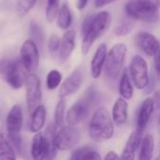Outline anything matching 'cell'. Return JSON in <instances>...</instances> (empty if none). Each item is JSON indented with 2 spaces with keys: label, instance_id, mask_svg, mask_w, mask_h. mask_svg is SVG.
<instances>
[{
  "label": "cell",
  "instance_id": "obj_21",
  "mask_svg": "<svg viewBox=\"0 0 160 160\" xmlns=\"http://www.w3.org/2000/svg\"><path fill=\"white\" fill-rule=\"evenodd\" d=\"M46 108L43 105H39L36 110L32 112L31 124H30V130L34 133L39 132L45 124L46 121Z\"/></svg>",
  "mask_w": 160,
  "mask_h": 160
},
{
  "label": "cell",
  "instance_id": "obj_8",
  "mask_svg": "<svg viewBox=\"0 0 160 160\" xmlns=\"http://www.w3.org/2000/svg\"><path fill=\"white\" fill-rule=\"evenodd\" d=\"M20 60L27 72L33 73L37 70L39 63V52L38 44L31 38L22 43L20 51Z\"/></svg>",
  "mask_w": 160,
  "mask_h": 160
},
{
  "label": "cell",
  "instance_id": "obj_10",
  "mask_svg": "<svg viewBox=\"0 0 160 160\" xmlns=\"http://www.w3.org/2000/svg\"><path fill=\"white\" fill-rule=\"evenodd\" d=\"M130 75L134 85L138 89H144L149 82L148 66L143 57L135 55L130 63Z\"/></svg>",
  "mask_w": 160,
  "mask_h": 160
},
{
  "label": "cell",
  "instance_id": "obj_7",
  "mask_svg": "<svg viewBox=\"0 0 160 160\" xmlns=\"http://www.w3.org/2000/svg\"><path fill=\"white\" fill-rule=\"evenodd\" d=\"M128 48L124 43H117L107 53L105 62V74L110 81H116L122 72Z\"/></svg>",
  "mask_w": 160,
  "mask_h": 160
},
{
  "label": "cell",
  "instance_id": "obj_27",
  "mask_svg": "<svg viewBox=\"0 0 160 160\" xmlns=\"http://www.w3.org/2000/svg\"><path fill=\"white\" fill-rule=\"evenodd\" d=\"M62 82V74L56 69L51 70L46 78V85L49 90L56 89Z\"/></svg>",
  "mask_w": 160,
  "mask_h": 160
},
{
  "label": "cell",
  "instance_id": "obj_29",
  "mask_svg": "<svg viewBox=\"0 0 160 160\" xmlns=\"http://www.w3.org/2000/svg\"><path fill=\"white\" fill-rule=\"evenodd\" d=\"M65 109H66V102L64 98H61V100L58 101L55 111H54V124L57 128L62 127L64 123V117H65Z\"/></svg>",
  "mask_w": 160,
  "mask_h": 160
},
{
  "label": "cell",
  "instance_id": "obj_35",
  "mask_svg": "<svg viewBox=\"0 0 160 160\" xmlns=\"http://www.w3.org/2000/svg\"><path fill=\"white\" fill-rule=\"evenodd\" d=\"M115 1H118V0H95V6H96V8H102L104 6L113 3Z\"/></svg>",
  "mask_w": 160,
  "mask_h": 160
},
{
  "label": "cell",
  "instance_id": "obj_39",
  "mask_svg": "<svg viewBox=\"0 0 160 160\" xmlns=\"http://www.w3.org/2000/svg\"><path fill=\"white\" fill-rule=\"evenodd\" d=\"M159 125H160V115H159Z\"/></svg>",
  "mask_w": 160,
  "mask_h": 160
},
{
  "label": "cell",
  "instance_id": "obj_12",
  "mask_svg": "<svg viewBox=\"0 0 160 160\" xmlns=\"http://www.w3.org/2000/svg\"><path fill=\"white\" fill-rule=\"evenodd\" d=\"M80 140L79 131L71 126H65L60 128L55 136V143L58 150L68 151L73 148Z\"/></svg>",
  "mask_w": 160,
  "mask_h": 160
},
{
  "label": "cell",
  "instance_id": "obj_26",
  "mask_svg": "<svg viewBox=\"0 0 160 160\" xmlns=\"http://www.w3.org/2000/svg\"><path fill=\"white\" fill-rule=\"evenodd\" d=\"M154 147H155V142H154V138L151 135L145 136L141 144V151H140V156L138 160H151L154 153Z\"/></svg>",
  "mask_w": 160,
  "mask_h": 160
},
{
  "label": "cell",
  "instance_id": "obj_11",
  "mask_svg": "<svg viewBox=\"0 0 160 160\" xmlns=\"http://www.w3.org/2000/svg\"><path fill=\"white\" fill-rule=\"evenodd\" d=\"M83 80H84V69L82 67H78L71 72V74L62 83L58 92V97L60 98H65L70 95L75 94L82 86Z\"/></svg>",
  "mask_w": 160,
  "mask_h": 160
},
{
  "label": "cell",
  "instance_id": "obj_24",
  "mask_svg": "<svg viewBox=\"0 0 160 160\" xmlns=\"http://www.w3.org/2000/svg\"><path fill=\"white\" fill-rule=\"evenodd\" d=\"M119 93L121 97L125 99H130L133 96L134 90L129 78L128 71L125 69L122 73L120 82H119Z\"/></svg>",
  "mask_w": 160,
  "mask_h": 160
},
{
  "label": "cell",
  "instance_id": "obj_30",
  "mask_svg": "<svg viewBox=\"0 0 160 160\" xmlns=\"http://www.w3.org/2000/svg\"><path fill=\"white\" fill-rule=\"evenodd\" d=\"M134 28V22L132 20H126L119 23L115 27V35L118 37H124L128 35Z\"/></svg>",
  "mask_w": 160,
  "mask_h": 160
},
{
  "label": "cell",
  "instance_id": "obj_34",
  "mask_svg": "<svg viewBox=\"0 0 160 160\" xmlns=\"http://www.w3.org/2000/svg\"><path fill=\"white\" fill-rule=\"evenodd\" d=\"M155 69L157 74L160 76V40H159V48L155 54Z\"/></svg>",
  "mask_w": 160,
  "mask_h": 160
},
{
  "label": "cell",
  "instance_id": "obj_23",
  "mask_svg": "<svg viewBox=\"0 0 160 160\" xmlns=\"http://www.w3.org/2000/svg\"><path fill=\"white\" fill-rule=\"evenodd\" d=\"M0 160H16V154L8 138L0 132Z\"/></svg>",
  "mask_w": 160,
  "mask_h": 160
},
{
  "label": "cell",
  "instance_id": "obj_32",
  "mask_svg": "<svg viewBox=\"0 0 160 160\" xmlns=\"http://www.w3.org/2000/svg\"><path fill=\"white\" fill-rule=\"evenodd\" d=\"M38 0H18L17 10L20 15H25L37 3Z\"/></svg>",
  "mask_w": 160,
  "mask_h": 160
},
{
  "label": "cell",
  "instance_id": "obj_5",
  "mask_svg": "<svg viewBox=\"0 0 160 160\" xmlns=\"http://www.w3.org/2000/svg\"><path fill=\"white\" fill-rule=\"evenodd\" d=\"M27 71L20 59L0 60V78L13 89H20L27 78Z\"/></svg>",
  "mask_w": 160,
  "mask_h": 160
},
{
  "label": "cell",
  "instance_id": "obj_28",
  "mask_svg": "<svg viewBox=\"0 0 160 160\" xmlns=\"http://www.w3.org/2000/svg\"><path fill=\"white\" fill-rule=\"evenodd\" d=\"M60 8V0H47L46 18L50 22H52L58 14Z\"/></svg>",
  "mask_w": 160,
  "mask_h": 160
},
{
  "label": "cell",
  "instance_id": "obj_1",
  "mask_svg": "<svg viewBox=\"0 0 160 160\" xmlns=\"http://www.w3.org/2000/svg\"><path fill=\"white\" fill-rule=\"evenodd\" d=\"M112 15L108 11H100L95 15H87L82 24V52L88 53L93 44L109 29Z\"/></svg>",
  "mask_w": 160,
  "mask_h": 160
},
{
  "label": "cell",
  "instance_id": "obj_18",
  "mask_svg": "<svg viewBox=\"0 0 160 160\" xmlns=\"http://www.w3.org/2000/svg\"><path fill=\"white\" fill-rule=\"evenodd\" d=\"M48 152V144L44 134L36 133L32 140L31 156L34 160H43Z\"/></svg>",
  "mask_w": 160,
  "mask_h": 160
},
{
  "label": "cell",
  "instance_id": "obj_25",
  "mask_svg": "<svg viewBox=\"0 0 160 160\" xmlns=\"http://www.w3.org/2000/svg\"><path fill=\"white\" fill-rule=\"evenodd\" d=\"M56 20H57V25L61 29L67 30L70 27L72 22V15L68 4L65 3L60 7Z\"/></svg>",
  "mask_w": 160,
  "mask_h": 160
},
{
  "label": "cell",
  "instance_id": "obj_4",
  "mask_svg": "<svg viewBox=\"0 0 160 160\" xmlns=\"http://www.w3.org/2000/svg\"><path fill=\"white\" fill-rule=\"evenodd\" d=\"M113 123L108 110L98 108L93 113L89 124V135L97 142L110 140L113 135Z\"/></svg>",
  "mask_w": 160,
  "mask_h": 160
},
{
  "label": "cell",
  "instance_id": "obj_14",
  "mask_svg": "<svg viewBox=\"0 0 160 160\" xmlns=\"http://www.w3.org/2000/svg\"><path fill=\"white\" fill-rule=\"evenodd\" d=\"M155 109V102L153 98H147L141 105L138 116H137V129L140 132H143L147 125L150 122L152 114Z\"/></svg>",
  "mask_w": 160,
  "mask_h": 160
},
{
  "label": "cell",
  "instance_id": "obj_33",
  "mask_svg": "<svg viewBox=\"0 0 160 160\" xmlns=\"http://www.w3.org/2000/svg\"><path fill=\"white\" fill-rule=\"evenodd\" d=\"M60 43H61V39L59 38V37L56 34L52 35L51 38H49L48 49H49V52L52 55L58 54V52H59V49H60Z\"/></svg>",
  "mask_w": 160,
  "mask_h": 160
},
{
  "label": "cell",
  "instance_id": "obj_9",
  "mask_svg": "<svg viewBox=\"0 0 160 160\" xmlns=\"http://www.w3.org/2000/svg\"><path fill=\"white\" fill-rule=\"evenodd\" d=\"M25 91H26V103L28 111L32 113L36 108L40 105L42 92H41V82L39 78L34 74L30 73L27 75L25 80Z\"/></svg>",
  "mask_w": 160,
  "mask_h": 160
},
{
  "label": "cell",
  "instance_id": "obj_19",
  "mask_svg": "<svg viewBox=\"0 0 160 160\" xmlns=\"http://www.w3.org/2000/svg\"><path fill=\"white\" fill-rule=\"evenodd\" d=\"M57 127L54 123H52L48 126L45 131V138L48 144V152L43 160H54L57 156V146L55 143V136H56Z\"/></svg>",
  "mask_w": 160,
  "mask_h": 160
},
{
  "label": "cell",
  "instance_id": "obj_20",
  "mask_svg": "<svg viewBox=\"0 0 160 160\" xmlns=\"http://www.w3.org/2000/svg\"><path fill=\"white\" fill-rule=\"evenodd\" d=\"M128 103L125 98H118L112 107V121L116 125H123L128 120Z\"/></svg>",
  "mask_w": 160,
  "mask_h": 160
},
{
  "label": "cell",
  "instance_id": "obj_38",
  "mask_svg": "<svg viewBox=\"0 0 160 160\" xmlns=\"http://www.w3.org/2000/svg\"><path fill=\"white\" fill-rule=\"evenodd\" d=\"M156 160H160V155L159 156H158V158H157V159Z\"/></svg>",
  "mask_w": 160,
  "mask_h": 160
},
{
  "label": "cell",
  "instance_id": "obj_17",
  "mask_svg": "<svg viewBox=\"0 0 160 160\" xmlns=\"http://www.w3.org/2000/svg\"><path fill=\"white\" fill-rule=\"evenodd\" d=\"M142 132L136 130L128 138L123 150L121 160H135L136 152L142 144Z\"/></svg>",
  "mask_w": 160,
  "mask_h": 160
},
{
  "label": "cell",
  "instance_id": "obj_13",
  "mask_svg": "<svg viewBox=\"0 0 160 160\" xmlns=\"http://www.w3.org/2000/svg\"><path fill=\"white\" fill-rule=\"evenodd\" d=\"M137 44L140 49L148 56H155L158 48L159 40L148 32H140L136 37Z\"/></svg>",
  "mask_w": 160,
  "mask_h": 160
},
{
  "label": "cell",
  "instance_id": "obj_36",
  "mask_svg": "<svg viewBox=\"0 0 160 160\" xmlns=\"http://www.w3.org/2000/svg\"><path fill=\"white\" fill-rule=\"evenodd\" d=\"M104 160H121V158L118 157V155H117L115 152L111 151V152H109V153L106 155L105 159Z\"/></svg>",
  "mask_w": 160,
  "mask_h": 160
},
{
  "label": "cell",
  "instance_id": "obj_37",
  "mask_svg": "<svg viewBox=\"0 0 160 160\" xmlns=\"http://www.w3.org/2000/svg\"><path fill=\"white\" fill-rule=\"evenodd\" d=\"M88 2H89V0H78L77 1V7H78V8L79 9H83L87 6Z\"/></svg>",
  "mask_w": 160,
  "mask_h": 160
},
{
  "label": "cell",
  "instance_id": "obj_31",
  "mask_svg": "<svg viewBox=\"0 0 160 160\" xmlns=\"http://www.w3.org/2000/svg\"><path fill=\"white\" fill-rule=\"evenodd\" d=\"M29 31H30V35L33 38H31L32 40H37V42H42V40L44 39V34L42 29L39 27V25L38 23H36L34 21L31 22L30 25H29Z\"/></svg>",
  "mask_w": 160,
  "mask_h": 160
},
{
  "label": "cell",
  "instance_id": "obj_6",
  "mask_svg": "<svg viewBox=\"0 0 160 160\" xmlns=\"http://www.w3.org/2000/svg\"><path fill=\"white\" fill-rule=\"evenodd\" d=\"M23 124V114L22 109L20 105L16 104L12 106L9 110L7 119H6V127L8 131V138L14 146V148L21 153L22 152V135L21 131Z\"/></svg>",
  "mask_w": 160,
  "mask_h": 160
},
{
  "label": "cell",
  "instance_id": "obj_15",
  "mask_svg": "<svg viewBox=\"0 0 160 160\" xmlns=\"http://www.w3.org/2000/svg\"><path fill=\"white\" fill-rule=\"evenodd\" d=\"M76 33L74 30H68L61 38L60 49L58 52V58L60 63H65L71 56L75 49Z\"/></svg>",
  "mask_w": 160,
  "mask_h": 160
},
{
  "label": "cell",
  "instance_id": "obj_22",
  "mask_svg": "<svg viewBox=\"0 0 160 160\" xmlns=\"http://www.w3.org/2000/svg\"><path fill=\"white\" fill-rule=\"evenodd\" d=\"M68 160H101V157L92 146H83L75 150Z\"/></svg>",
  "mask_w": 160,
  "mask_h": 160
},
{
  "label": "cell",
  "instance_id": "obj_3",
  "mask_svg": "<svg viewBox=\"0 0 160 160\" xmlns=\"http://www.w3.org/2000/svg\"><path fill=\"white\" fill-rule=\"evenodd\" d=\"M160 0H128L125 11L132 20L153 23L159 18Z\"/></svg>",
  "mask_w": 160,
  "mask_h": 160
},
{
  "label": "cell",
  "instance_id": "obj_16",
  "mask_svg": "<svg viewBox=\"0 0 160 160\" xmlns=\"http://www.w3.org/2000/svg\"><path fill=\"white\" fill-rule=\"evenodd\" d=\"M107 53V45L105 43H101L98 47L95 55L91 61V75L94 79H98V77H100L105 66Z\"/></svg>",
  "mask_w": 160,
  "mask_h": 160
},
{
  "label": "cell",
  "instance_id": "obj_2",
  "mask_svg": "<svg viewBox=\"0 0 160 160\" xmlns=\"http://www.w3.org/2000/svg\"><path fill=\"white\" fill-rule=\"evenodd\" d=\"M99 94L95 85H91L84 92L83 96L72 105L67 112V122L69 126L74 127L82 122L98 105Z\"/></svg>",
  "mask_w": 160,
  "mask_h": 160
}]
</instances>
